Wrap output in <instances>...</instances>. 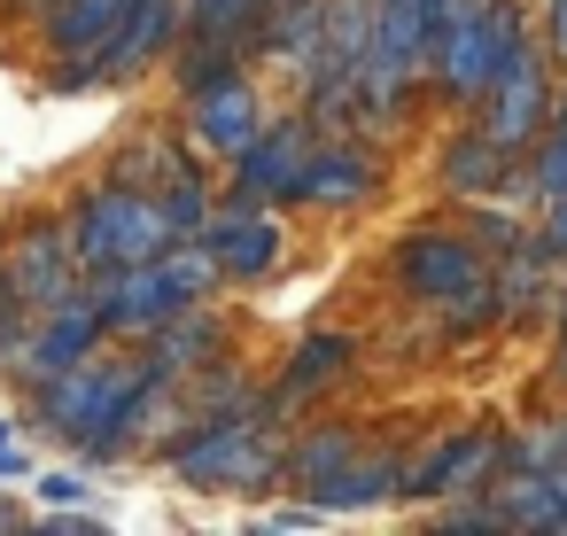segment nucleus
Masks as SVG:
<instances>
[{"label": "nucleus", "mask_w": 567, "mask_h": 536, "mask_svg": "<svg viewBox=\"0 0 567 536\" xmlns=\"http://www.w3.org/2000/svg\"><path fill=\"white\" fill-rule=\"evenodd\" d=\"M32 489H40V505H94V482L79 466H40Z\"/></svg>", "instance_id": "obj_8"}, {"label": "nucleus", "mask_w": 567, "mask_h": 536, "mask_svg": "<svg viewBox=\"0 0 567 536\" xmlns=\"http://www.w3.org/2000/svg\"><path fill=\"white\" fill-rule=\"evenodd\" d=\"M195 241L210 249L218 280H257V272H272V265H280V226H272L257 203H234V210H218V218H210Z\"/></svg>", "instance_id": "obj_5"}, {"label": "nucleus", "mask_w": 567, "mask_h": 536, "mask_svg": "<svg viewBox=\"0 0 567 536\" xmlns=\"http://www.w3.org/2000/svg\"><path fill=\"white\" fill-rule=\"evenodd\" d=\"M125 9L133 0H55V9L40 17V48L48 55H86V48H102L125 24Z\"/></svg>", "instance_id": "obj_7"}, {"label": "nucleus", "mask_w": 567, "mask_h": 536, "mask_svg": "<svg viewBox=\"0 0 567 536\" xmlns=\"http://www.w3.org/2000/svg\"><path fill=\"white\" fill-rule=\"evenodd\" d=\"M0 280H9V296H17L24 311L79 296L86 280H79V257H71V226L48 218V210L17 218L9 234H0Z\"/></svg>", "instance_id": "obj_3"}, {"label": "nucleus", "mask_w": 567, "mask_h": 536, "mask_svg": "<svg viewBox=\"0 0 567 536\" xmlns=\"http://www.w3.org/2000/svg\"><path fill=\"white\" fill-rule=\"evenodd\" d=\"M303 172H311V141L303 125H257V141L234 156V203H265V195H303Z\"/></svg>", "instance_id": "obj_4"}, {"label": "nucleus", "mask_w": 567, "mask_h": 536, "mask_svg": "<svg viewBox=\"0 0 567 536\" xmlns=\"http://www.w3.org/2000/svg\"><path fill=\"white\" fill-rule=\"evenodd\" d=\"M110 342V327H102V303L79 288V296H63V303H40L32 319H24V334H17V350H9V373L17 389H32V381H55L63 365H79V358H94Z\"/></svg>", "instance_id": "obj_2"}, {"label": "nucleus", "mask_w": 567, "mask_h": 536, "mask_svg": "<svg viewBox=\"0 0 567 536\" xmlns=\"http://www.w3.org/2000/svg\"><path fill=\"white\" fill-rule=\"evenodd\" d=\"M71 257H79V280H102V272H125V265H148L172 249V226L156 210V195L125 187V179H102V187H79L71 203Z\"/></svg>", "instance_id": "obj_1"}, {"label": "nucleus", "mask_w": 567, "mask_h": 536, "mask_svg": "<svg viewBox=\"0 0 567 536\" xmlns=\"http://www.w3.org/2000/svg\"><path fill=\"white\" fill-rule=\"evenodd\" d=\"M9 482H32V451L17 443V427H9V420H0V489H9Z\"/></svg>", "instance_id": "obj_9"}, {"label": "nucleus", "mask_w": 567, "mask_h": 536, "mask_svg": "<svg viewBox=\"0 0 567 536\" xmlns=\"http://www.w3.org/2000/svg\"><path fill=\"white\" fill-rule=\"evenodd\" d=\"M187 117H195V141L210 156H241L257 141V94L241 86V71L218 79V86H203V94H187Z\"/></svg>", "instance_id": "obj_6"}, {"label": "nucleus", "mask_w": 567, "mask_h": 536, "mask_svg": "<svg viewBox=\"0 0 567 536\" xmlns=\"http://www.w3.org/2000/svg\"><path fill=\"white\" fill-rule=\"evenodd\" d=\"M17 528H32V520H24V513H17L9 497H0V536H17Z\"/></svg>", "instance_id": "obj_10"}]
</instances>
